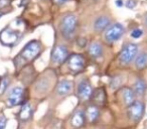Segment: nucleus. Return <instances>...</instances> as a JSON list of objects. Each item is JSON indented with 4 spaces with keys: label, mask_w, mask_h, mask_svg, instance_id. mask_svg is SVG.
Returning <instances> with one entry per match:
<instances>
[{
    "label": "nucleus",
    "mask_w": 147,
    "mask_h": 129,
    "mask_svg": "<svg viewBox=\"0 0 147 129\" xmlns=\"http://www.w3.org/2000/svg\"><path fill=\"white\" fill-rule=\"evenodd\" d=\"M123 4H124V2H123L122 0H117V1H116V5H117V6L121 7Z\"/></svg>",
    "instance_id": "nucleus-27"
},
{
    "label": "nucleus",
    "mask_w": 147,
    "mask_h": 129,
    "mask_svg": "<svg viewBox=\"0 0 147 129\" xmlns=\"http://www.w3.org/2000/svg\"><path fill=\"white\" fill-rule=\"evenodd\" d=\"M85 116L88 119L90 122H95V121L98 119L99 117V109L95 105H90V106L87 108L86 113H85Z\"/></svg>",
    "instance_id": "nucleus-16"
},
{
    "label": "nucleus",
    "mask_w": 147,
    "mask_h": 129,
    "mask_svg": "<svg viewBox=\"0 0 147 129\" xmlns=\"http://www.w3.org/2000/svg\"><path fill=\"white\" fill-rule=\"evenodd\" d=\"M8 84H9V82H8V79L7 78H4L1 82H0V95L3 94V93L6 91L7 87H8Z\"/></svg>",
    "instance_id": "nucleus-21"
},
{
    "label": "nucleus",
    "mask_w": 147,
    "mask_h": 129,
    "mask_svg": "<svg viewBox=\"0 0 147 129\" xmlns=\"http://www.w3.org/2000/svg\"><path fill=\"white\" fill-rule=\"evenodd\" d=\"M19 37H20V33H19L18 31H15V30H13V29L9 28V27H7V28L3 29V30L1 31L0 41H1V43H2L3 45L11 47V45H15V43H17Z\"/></svg>",
    "instance_id": "nucleus-7"
},
{
    "label": "nucleus",
    "mask_w": 147,
    "mask_h": 129,
    "mask_svg": "<svg viewBox=\"0 0 147 129\" xmlns=\"http://www.w3.org/2000/svg\"><path fill=\"white\" fill-rule=\"evenodd\" d=\"M124 27L120 23H115V24L111 25L108 27V29L105 32V39L108 43H115L118 39L121 38L123 34H124Z\"/></svg>",
    "instance_id": "nucleus-5"
},
{
    "label": "nucleus",
    "mask_w": 147,
    "mask_h": 129,
    "mask_svg": "<svg viewBox=\"0 0 147 129\" xmlns=\"http://www.w3.org/2000/svg\"><path fill=\"white\" fill-rule=\"evenodd\" d=\"M133 91H134L135 94L142 96V95L145 93V91H146V84L144 83V81L137 80L134 85V90Z\"/></svg>",
    "instance_id": "nucleus-20"
},
{
    "label": "nucleus",
    "mask_w": 147,
    "mask_h": 129,
    "mask_svg": "<svg viewBox=\"0 0 147 129\" xmlns=\"http://www.w3.org/2000/svg\"><path fill=\"white\" fill-rule=\"evenodd\" d=\"M31 115H32V108H31L30 104L28 103H25V104L22 105L20 111L18 113V117L20 119V121H27L30 119Z\"/></svg>",
    "instance_id": "nucleus-15"
},
{
    "label": "nucleus",
    "mask_w": 147,
    "mask_h": 129,
    "mask_svg": "<svg viewBox=\"0 0 147 129\" xmlns=\"http://www.w3.org/2000/svg\"><path fill=\"white\" fill-rule=\"evenodd\" d=\"M71 90H73V83L71 81H61L57 87V93L61 96L69 94Z\"/></svg>",
    "instance_id": "nucleus-12"
},
{
    "label": "nucleus",
    "mask_w": 147,
    "mask_h": 129,
    "mask_svg": "<svg viewBox=\"0 0 147 129\" xmlns=\"http://www.w3.org/2000/svg\"><path fill=\"white\" fill-rule=\"evenodd\" d=\"M24 100V91L21 87H15L9 93L7 98V106L14 107L19 104H22Z\"/></svg>",
    "instance_id": "nucleus-8"
},
{
    "label": "nucleus",
    "mask_w": 147,
    "mask_h": 129,
    "mask_svg": "<svg viewBox=\"0 0 147 129\" xmlns=\"http://www.w3.org/2000/svg\"><path fill=\"white\" fill-rule=\"evenodd\" d=\"M144 21H145V23L147 24V14L145 15V18H144Z\"/></svg>",
    "instance_id": "nucleus-28"
},
{
    "label": "nucleus",
    "mask_w": 147,
    "mask_h": 129,
    "mask_svg": "<svg viewBox=\"0 0 147 129\" xmlns=\"http://www.w3.org/2000/svg\"><path fill=\"white\" fill-rule=\"evenodd\" d=\"M121 94H122V98L124 101L125 105L130 106L131 104L135 102V93L132 89L130 88H123L121 90Z\"/></svg>",
    "instance_id": "nucleus-13"
},
{
    "label": "nucleus",
    "mask_w": 147,
    "mask_h": 129,
    "mask_svg": "<svg viewBox=\"0 0 147 129\" xmlns=\"http://www.w3.org/2000/svg\"><path fill=\"white\" fill-rule=\"evenodd\" d=\"M6 117L4 116L3 114H0V129H4L5 125H6Z\"/></svg>",
    "instance_id": "nucleus-23"
},
{
    "label": "nucleus",
    "mask_w": 147,
    "mask_h": 129,
    "mask_svg": "<svg viewBox=\"0 0 147 129\" xmlns=\"http://www.w3.org/2000/svg\"><path fill=\"white\" fill-rule=\"evenodd\" d=\"M109 24H110V19L107 16H101L96 19L94 23V28L97 31H102L105 28H107Z\"/></svg>",
    "instance_id": "nucleus-17"
},
{
    "label": "nucleus",
    "mask_w": 147,
    "mask_h": 129,
    "mask_svg": "<svg viewBox=\"0 0 147 129\" xmlns=\"http://www.w3.org/2000/svg\"><path fill=\"white\" fill-rule=\"evenodd\" d=\"M55 1L57 4H63V3H65L67 1H69V0H55Z\"/></svg>",
    "instance_id": "nucleus-26"
},
{
    "label": "nucleus",
    "mask_w": 147,
    "mask_h": 129,
    "mask_svg": "<svg viewBox=\"0 0 147 129\" xmlns=\"http://www.w3.org/2000/svg\"><path fill=\"white\" fill-rule=\"evenodd\" d=\"M85 118H86V116H85V113L83 111H76L71 119V126L75 127V128H81L85 123Z\"/></svg>",
    "instance_id": "nucleus-11"
},
{
    "label": "nucleus",
    "mask_w": 147,
    "mask_h": 129,
    "mask_svg": "<svg viewBox=\"0 0 147 129\" xmlns=\"http://www.w3.org/2000/svg\"><path fill=\"white\" fill-rule=\"evenodd\" d=\"M92 99L96 104L98 105H104L106 102V93H105L103 88H98L93 91L92 93Z\"/></svg>",
    "instance_id": "nucleus-14"
},
{
    "label": "nucleus",
    "mask_w": 147,
    "mask_h": 129,
    "mask_svg": "<svg viewBox=\"0 0 147 129\" xmlns=\"http://www.w3.org/2000/svg\"><path fill=\"white\" fill-rule=\"evenodd\" d=\"M138 53V47L134 43H127L123 47L120 55H119V61L121 63L128 65L136 57Z\"/></svg>",
    "instance_id": "nucleus-3"
},
{
    "label": "nucleus",
    "mask_w": 147,
    "mask_h": 129,
    "mask_svg": "<svg viewBox=\"0 0 147 129\" xmlns=\"http://www.w3.org/2000/svg\"><path fill=\"white\" fill-rule=\"evenodd\" d=\"M67 59V49L63 45H57L51 53V61L55 63H63Z\"/></svg>",
    "instance_id": "nucleus-9"
},
{
    "label": "nucleus",
    "mask_w": 147,
    "mask_h": 129,
    "mask_svg": "<svg viewBox=\"0 0 147 129\" xmlns=\"http://www.w3.org/2000/svg\"><path fill=\"white\" fill-rule=\"evenodd\" d=\"M77 17L73 14H67L61 21V30L65 38H71L77 27Z\"/></svg>",
    "instance_id": "nucleus-2"
},
{
    "label": "nucleus",
    "mask_w": 147,
    "mask_h": 129,
    "mask_svg": "<svg viewBox=\"0 0 147 129\" xmlns=\"http://www.w3.org/2000/svg\"><path fill=\"white\" fill-rule=\"evenodd\" d=\"M125 5H126V7H128V8H130V9L134 8V7L136 6V1H135V0H127Z\"/></svg>",
    "instance_id": "nucleus-24"
},
{
    "label": "nucleus",
    "mask_w": 147,
    "mask_h": 129,
    "mask_svg": "<svg viewBox=\"0 0 147 129\" xmlns=\"http://www.w3.org/2000/svg\"><path fill=\"white\" fill-rule=\"evenodd\" d=\"M41 51V45L37 41H31L25 45L15 59L14 63L16 66L22 65L23 63L31 61L39 55Z\"/></svg>",
    "instance_id": "nucleus-1"
},
{
    "label": "nucleus",
    "mask_w": 147,
    "mask_h": 129,
    "mask_svg": "<svg viewBox=\"0 0 147 129\" xmlns=\"http://www.w3.org/2000/svg\"><path fill=\"white\" fill-rule=\"evenodd\" d=\"M142 34H143V30L139 28L134 29V30L131 32V36H132L133 38H139V37L142 36Z\"/></svg>",
    "instance_id": "nucleus-22"
},
{
    "label": "nucleus",
    "mask_w": 147,
    "mask_h": 129,
    "mask_svg": "<svg viewBox=\"0 0 147 129\" xmlns=\"http://www.w3.org/2000/svg\"><path fill=\"white\" fill-rule=\"evenodd\" d=\"M93 89L91 84L86 80H83L82 82L79 84L78 87V95L82 100H89L92 97Z\"/></svg>",
    "instance_id": "nucleus-10"
},
{
    "label": "nucleus",
    "mask_w": 147,
    "mask_h": 129,
    "mask_svg": "<svg viewBox=\"0 0 147 129\" xmlns=\"http://www.w3.org/2000/svg\"><path fill=\"white\" fill-rule=\"evenodd\" d=\"M89 53L93 57H99L103 53V47L100 43H92L89 47Z\"/></svg>",
    "instance_id": "nucleus-18"
},
{
    "label": "nucleus",
    "mask_w": 147,
    "mask_h": 129,
    "mask_svg": "<svg viewBox=\"0 0 147 129\" xmlns=\"http://www.w3.org/2000/svg\"><path fill=\"white\" fill-rule=\"evenodd\" d=\"M78 45H80L81 47H84L85 45H87V39L86 38H84V37H80V38H78Z\"/></svg>",
    "instance_id": "nucleus-25"
},
{
    "label": "nucleus",
    "mask_w": 147,
    "mask_h": 129,
    "mask_svg": "<svg viewBox=\"0 0 147 129\" xmlns=\"http://www.w3.org/2000/svg\"><path fill=\"white\" fill-rule=\"evenodd\" d=\"M85 65H86V61H85L84 57L79 53H74L69 55V57L67 59V66L74 74L82 72L85 68Z\"/></svg>",
    "instance_id": "nucleus-4"
},
{
    "label": "nucleus",
    "mask_w": 147,
    "mask_h": 129,
    "mask_svg": "<svg viewBox=\"0 0 147 129\" xmlns=\"http://www.w3.org/2000/svg\"><path fill=\"white\" fill-rule=\"evenodd\" d=\"M135 65L138 70H143L147 67V53H141L138 57H136Z\"/></svg>",
    "instance_id": "nucleus-19"
},
{
    "label": "nucleus",
    "mask_w": 147,
    "mask_h": 129,
    "mask_svg": "<svg viewBox=\"0 0 147 129\" xmlns=\"http://www.w3.org/2000/svg\"><path fill=\"white\" fill-rule=\"evenodd\" d=\"M3 14H4V13H3V12H1V11H0V17L2 16V15H3Z\"/></svg>",
    "instance_id": "nucleus-29"
},
{
    "label": "nucleus",
    "mask_w": 147,
    "mask_h": 129,
    "mask_svg": "<svg viewBox=\"0 0 147 129\" xmlns=\"http://www.w3.org/2000/svg\"><path fill=\"white\" fill-rule=\"evenodd\" d=\"M144 104L140 101H135L133 104L128 106V117L130 120L138 122L144 114Z\"/></svg>",
    "instance_id": "nucleus-6"
}]
</instances>
